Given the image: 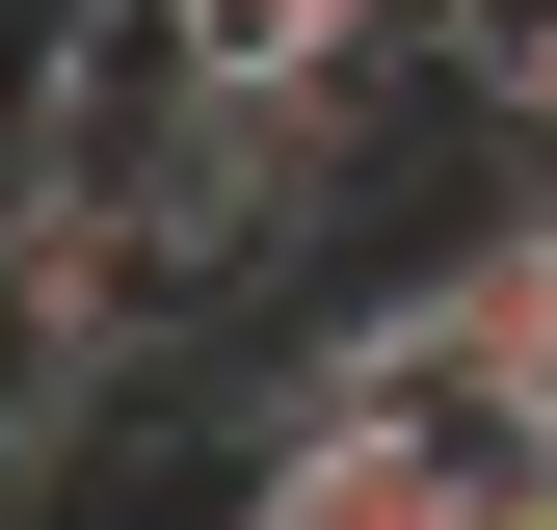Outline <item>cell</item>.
<instances>
[{"label": "cell", "instance_id": "6da1fadb", "mask_svg": "<svg viewBox=\"0 0 557 530\" xmlns=\"http://www.w3.org/2000/svg\"><path fill=\"white\" fill-rule=\"evenodd\" d=\"M239 530H557V451H398V425H265Z\"/></svg>", "mask_w": 557, "mask_h": 530}, {"label": "cell", "instance_id": "7a4b0ae2", "mask_svg": "<svg viewBox=\"0 0 557 530\" xmlns=\"http://www.w3.org/2000/svg\"><path fill=\"white\" fill-rule=\"evenodd\" d=\"M186 53H213V80H372L398 27H425V0H160Z\"/></svg>", "mask_w": 557, "mask_h": 530}]
</instances>
